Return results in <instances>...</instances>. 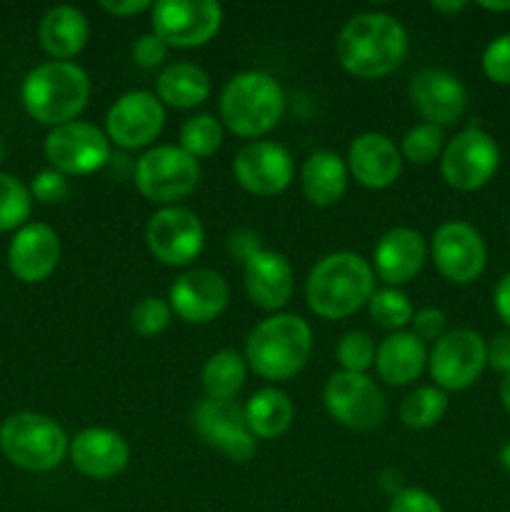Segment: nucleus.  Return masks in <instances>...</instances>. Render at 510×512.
<instances>
[{
  "label": "nucleus",
  "instance_id": "nucleus-1",
  "mask_svg": "<svg viewBox=\"0 0 510 512\" xmlns=\"http://www.w3.org/2000/svg\"><path fill=\"white\" fill-rule=\"evenodd\" d=\"M338 60L350 75L363 80L383 78L403 63L408 53V33L403 23L388 13H358L338 35Z\"/></svg>",
  "mask_w": 510,
  "mask_h": 512
},
{
  "label": "nucleus",
  "instance_id": "nucleus-2",
  "mask_svg": "<svg viewBox=\"0 0 510 512\" xmlns=\"http://www.w3.org/2000/svg\"><path fill=\"white\" fill-rule=\"evenodd\" d=\"M375 293L373 265L358 253H330L315 263L305 283L310 310L325 320H340L358 313Z\"/></svg>",
  "mask_w": 510,
  "mask_h": 512
},
{
  "label": "nucleus",
  "instance_id": "nucleus-3",
  "mask_svg": "<svg viewBox=\"0 0 510 512\" xmlns=\"http://www.w3.org/2000/svg\"><path fill=\"white\" fill-rule=\"evenodd\" d=\"M313 353V330L300 315L275 313L250 330L245 360L265 380H288L305 368Z\"/></svg>",
  "mask_w": 510,
  "mask_h": 512
},
{
  "label": "nucleus",
  "instance_id": "nucleus-4",
  "mask_svg": "<svg viewBox=\"0 0 510 512\" xmlns=\"http://www.w3.org/2000/svg\"><path fill=\"white\" fill-rule=\"evenodd\" d=\"M25 110L43 125L73 123L90 98V78L80 65L50 60L30 70L20 90Z\"/></svg>",
  "mask_w": 510,
  "mask_h": 512
},
{
  "label": "nucleus",
  "instance_id": "nucleus-5",
  "mask_svg": "<svg viewBox=\"0 0 510 512\" xmlns=\"http://www.w3.org/2000/svg\"><path fill=\"white\" fill-rule=\"evenodd\" d=\"M285 95L278 80L263 70H243L220 93V118L240 138H260L280 123Z\"/></svg>",
  "mask_w": 510,
  "mask_h": 512
},
{
  "label": "nucleus",
  "instance_id": "nucleus-6",
  "mask_svg": "<svg viewBox=\"0 0 510 512\" xmlns=\"http://www.w3.org/2000/svg\"><path fill=\"white\" fill-rule=\"evenodd\" d=\"M0 450L18 468L48 473L63 463L70 443L65 430L53 418L23 410L8 415L0 425Z\"/></svg>",
  "mask_w": 510,
  "mask_h": 512
},
{
  "label": "nucleus",
  "instance_id": "nucleus-7",
  "mask_svg": "<svg viewBox=\"0 0 510 512\" xmlns=\"http://www.w3.org/2000/svg\"><path fill=\"white\" fill-rule=\"evenodd\" d=\"M198 180V160L180 150V145H155L135 165V185L140 195L163 208L188 198Z\"/></svg>",
  "mask_w": 510,
  "mask_h": 512
},
{
  "label": "nucleus",
  "instance_id": "nucleus-8",
  "mask_svg": "<svg viewBox=\"0 0 510 512\" xmlns=\"http://www.w3.org/2000/svg\"><path fill=\"white\" fill-rule=\"evenodd\" d=\"M488 365V345L475 330L455 328L435 340L428 353L430 378L443 393H460L478 383Z\"/></svg>",
  "mask_w": 510,
  "mask_h": 512
},
{
  "label": "nucleus",
  "instance_id": "nucleus-9",
  "mask_svg": "<svg viewBox=\"0 0 510 512\" xmlns=\"http://www.w3.org/2000/svg\"><path fill=\"white\" fill-rule=\"evenodd\" d=\"M323 400L335 423L358 433L380 428L388 415L383 390L365 373H333L323 390Z\"/></svg>",
  "mask_w": 510,
  "mask_h": 512
},
{
  "label": "nucleus",
  "instance_id": "nucleus-10",
  "mask_svg": "<svg viewBox=\"0 0 510 512\" xmlns=\"http://www.w3.org/2000/svg\"><path fill=\"white\" fill-rule=\"evenodd\" d=\"M500 148L483 128H465L445 145L440 155V175L450 188L473 193L488 185L498 173Z\"/></svg>",
  "mask_w": 510,
  "mask_h": 512
},
{
  "label": "nucleus",
  "instance_id": "nucleus-11",
  "mask_svg": "<svg viewBox=\"0 0 510 512\" xmlns=\"http://www.w3.org/2000/svg\"><path fill=\"white\" fill-rule=\"evenodd\" d=\"M153 33L173 48H200L223 23V8L215 0H160L150 10Z\"/></svg>",
  "mask_w": 510,
  "mask_h": 512
},
{
  "label": "nucleus",
  "instance_id": "nucleus-12",
  "mask_svg": "<svg viewBox=\"0 0 510 512\" xmlns=\"http://www.w3.org/2000/svg\"><path fill=\"white\" fill-rule=\"evenodd\" d=\"M148 250L168 268H185L193 263L205 245V230L198 215L180 205H168L150 215L145 228Z\"/></svg>",
  "mask_w": 510,
  "mask_h": 512
},
{
  "label": "nucleus",
  "instance_id": "nucleus-13",
  "mask_svg": "<svg viewBox=\"0 0 510 512\" xmlns=\"http://www.w3.org/2000/svg\"><path fill=\"white\" fill-rule=\"evenodd\" d=\"M45 158L63 175H90L110 160V140L93 123L73 120L58 125L45 138Z\"/></svg>",
  "mask_w": 510,
  "mask_h": 512
},
{
  "label": "nucleus",
  "instance_id": "nucleus-14",
  "mask_svg": "<svg viewBox=\"0 0 510 512\" xmlns=\"http://www.w3.org/2000/svg\"><path fill=\"white\" fill-rule=\"evenodd\" d=\"M193 428L203 443L233 463H248L258 450L255 435L245 423V408L235 400H200L193 410Z\"/></svg>",
  "mask_w": 510,
  "mask_h": 512
},
{
  "label": "nucleus",
  "instance_id": "nucleus-15",
  "mask_svg": "<svg viewBox=\"0 0 510 512\" xmlns=\"http://www.w3.org/2000/svg\"><path fill=\"white\" fill-rule=\"evenodd\" d=\"M430 253L438 273L455 285L475 283L488 265L483 235L463 220H448L440 225L430 243Z\"/></svg>",
  "mask_w": 510,
  "mask_h": 512
},
{
  "label": "nucleus",
  "instance_id": "nucleus-16",
  "mask_svg": "<svg viewBox=\"0 0 510 512\" xmlns=\"http://www.w3.org/2000/svg\"><path fill=\"white\" fill-rule=\"evenodd\" d=\"M165 125V108L150 90H130L110 105L105 115V135L125 150L153 143Z\"/></svg>",
  "mask_w": 510,
  "mask_h": 512
},
{
  "label": "nucleus",
  "instance_id": "nucleus-17",
  "mask_svg": "<svg viewBox=\"0 0 510 512\" xmlns=\"http://www.w3.org/2000/svg\"><path fill=\"white\" fill-rule=\"evenodd\" d=\"M233 173L240 188L270 198L293 183V158L283 145L273 140H253L243 145L233 160Z\"/></svg>",
  "mask_w": 510,
  "mask_h": 512
},
{
  "label": "nucleus",
  "instance_id": "nucleus-18",
  "mask_svg": "<svg viewBox=\"0 0 510 512\" xmlns=\"http://www.w3.org/2000/svg\"><path fill=\"white\" fill-rule=\"evenodd\" d=\"M408 95L420 118L430 125L458 123L468 108V90L453 73L440 68H423L410 78Z\"/></svg>",
  "mask_w": 510,
  "mask_h": 512
},
{
  "label": "nucleus",
  "instance_id": "nucleus-19",
  "mask_svg": "<svg viewBox=\"0 0 510 512\" xmlns=\"http://www.w3.org/2000/svg\"><path fill=\"white\" fill-rule=\"evenodd\" d=\"M230 298L228 283L210 268H195L170 285V310L183 323L205 325L218 318Z\"/></svg>",
  "mask_w": 510,
  "mask_h": 512
},
{
  "label": "nucleus",
  "instance_id": "nucleus-20",
  "mask_svg": "<svg viewBox=\"0 0 510 512\" xmlns=\"http://www.w3.org/2000/svg\"><path fill=\"white\" fill-rule=\"evenodd\" d=\"M70 463L93 480H110L128 468L130 445L115 430L85 428L70 443Z\"/></svg>",
  "mask_w": 510,
  "mask_h": 512
},
{
  "label": "nucleus",
  "instance_id": "nucleus-21",
  "mask_svg": "<svg viewBox=\"0 0 510 512\" xmlns=\"http://www.w3.org/2000/svg\"><path fill=\"white\" fill-rule=\"evenodd\" d=\"M60 260V240L50 225L30 223L15 233L8 248V265L23 283H43Z\"/></svg>",
  "mask_w": 510,
  "mask_h": 512
},
{
  "label": "nucleus",
  "instance_id": "nucleus-22",
  "mask_svg": "<svg viewBox=\"0 0 510 512\" xmlns=\"http://www.w3.org/2000/svg\"><path fill=\"white\" fill-rule=\"evenodd\" d=\"M345 165L363 188L385 190L398 180L403 170V155L388 135L363 133L350 143Z\"/></svg>",
  "mask_w": 510,
  "mask_h": 512
},
{
  "label": "nucleus",
  "instance_id": "nucleus-23",
  "mask_svg": "<svg viewBox=\"0 0 510 512\" xmlns=\"http://www.w3.org/2000/svg\"><path fill=\"white\" fill-rule=\"evenodd\" d=\"M425 255L428 250H425V240L418 230L393 228L375 245L373 270L390 288H398V285L410 283L423 270Z\"/></svg>",
  "mask_w": 510,
  "mask_h": 512
},
{
  "label": "nucleus",
  "instance_id": "nucleus-24",
  "mask_svg": "<svg viewBox=\"0 0 510 512\" xmlns=\"http://www.w3.org/2000/svg\"><path fill=\"white\" fill-rule=\"evenodd\" d=\"M245 290L260 310H280L293 295V265L283 253L260 250L243 268Z\"/></svg>",
  "mask_w": 510,
  "mask_h": 512
},
{
  "label": "nucleus",
  "instance_id": "nucleus-25",
  "mask_svg": "<svg viewBox=\"0 0 510 512\" xmlns=\"http://www.w3.org/2000/svg\"><path fill=\"white\" fill-rule=\"evenodd\" d=\"M425 365H428L425 343L405 330L390 333L375 350V370H378L380 380L395 385V388H403V385L418 380Z\"/></svg>",
  "mask_w": 510,
  "mask_h": 512
},
{
  "label": "nucleus",
  "instance_id": "nucleus-26",
  "mask_svg": "<svg viewBox=\"0 0 510 512\" xmlns=\"http://www.w3.org/2000/svg\"><path fill=\"white\" fill-rule=\"evenodd\" d=\"M348 165L333 150H318L300 168V188L315 208L340 203L348 190Z\"/></svg>",
  "mask_w": 510,
  "mask_h": 512
},
{
  "label": "nucleus",
  "instance_id": "nucleus-27",
  "mask_svg": "<svg viewBox=\"0 0 510 512\" xmlns=\"http://www.w3.org/2000/svg\"><path fill=\"white\" fill-rule=\"evenodd\" d=\"M38 38L45 53L55 60L75 58L90 38L88 18L73 5H55L40 20Z\"/></svg>",
  "mask_w": 510,
  "mask_h": 512
},
{
  "label": "nucleus",
  "instance_id": "nucleus-28",
  "mask_svg": "<svg viewBox=\"0 0 510 512\" xmlns=\"http://www.w3.org/2000/svg\"><path fill=\"white\" fill-rule=\"evenodd\" d=\"M210 75L195 63H173L155 80V95L163 105L190 110L205 103L210 95Z\"/></svg>",
  "mask_w": 510,
  "mask_h": 512
},
{
  "label": "nucleus",
  "instance_id": "nucleus-29",
  "mask_svg": "<svg viewBox=\"0 0 510 512\" xmlns=\"http://www.w3.org/2000/svg\"><path fill=\"white\" fill-rule=\"evenodd\" d=\"M295 408L288 395L278 388H263L250 395L245 405V423L260 440H275L293 425Z\"/></svg>",
  "mask_w": 510,
  "mask_h": 512
},
{
  "label": "nucleus",
  "instance_id": "nucleus-30",
  "mask_svg": "<svg viewBox=\"0 0 510 512\" xmlns=\"http://www.w3.org/2000/svg\"><path fill=\"white\" fill-rule=\"evenodd\" d=\"M245 383V358L238 350H218L203 368V390L210 400H233Z\"/></svg>",
  "mask_w": 510,
  "mask_h": 512
},
{
  "label": "nucleus",
  "instance_id": "nucleus-31",
  "mask_svg": "<svg viewBox=\"0 0 510 512\" xmlns=\"http://www.w3.org/2000/svg\"><path fill=\"white\" fill-rule=\"evenodd\" d=\"M445 410H448V395L435 385H420L400 400L398 415L405 428L428 430L443 420Z\"/></svg>",
  "mask_w": 510,
  "mask_h": 512
},
{
  "label": "nucleus",
  "instance_id": "nucleus-32",
  "mask_svg": "<svg viewBox=\"0 0 510 512\" xmlns=\"http://www.w3.org/2000/svg\"><path fill=\"white\" fill-rule=\"evenodd\" d=\"M370 318L385 330H393L400 333L405 325H410L413 320V303H410L408 295L398 288H380L375 290L373 298L368 300Z\"/></svg>",
  "mask_w": 510,
  "mask_h": 512
},
{
  "label": "nucleus",
  "instance_id": "nucleus-33",
  "mask_svg": "<svg viewBox=\"0 0 510 512\" xmlns=\"http://www.w3.org/2000/svg\"><path fill=\"white\" fill-rule=\"evenodd\" d=\"M220 145H223V125L213 115H195L180 128V150H185L190 158H208Z\"/></svg>",
  "mask_w": 510,
  "mask_h": 512
},
{
  "label": "nucleus",
  "instance_id": "nucleus-34",
  "mask_svg": "<svg viewBox=\"0 0 510 512\" xmlns=\"http://www.w3.org/2000/svg\"><path fill=\"white\" fill-rule=\"evenodd\" d=\"M33 195L15 175L0 173V233L15 230L28 220Z\"/></svg>",
  "mask_w": 510,
  "mask_h": 512
},
{
  "label": "nucleus",
  "instance_id": "nucleus-35",
  "mask_svg": "<svg viewBox=\"0 0 510 512\" xmlns=\"http://www.w3.org/2000/svg\"><path fill=\"white\" fill-rule=\"evenodd\" d=\"M443 150H445L443 128L430 123H420L415 125V128H410L408 133H405L403 145H400V155L415 165L433 163L438 155H443Z\"/></svg>",
  "mask_w": 510,
  "mask_h": 512
},
{
  "label": "nucleus",
  "instance_id": "nucleus-36",
  "mask_svg": "<svg viewBox=\"0 0 510 512\" xmlns=\"http://www.w3.org/2000/svg\"><path fill=\"white\" fill-rule=\"evenodd\" d=\"M375 343L368 333L363 330H350L340 338L338 348H335V358H338L340 370L345 373H365L370 365H375Z\"/></svg>",
  "mask_w": 510,
  "mask_h": 512
},
{
  "label": "nucleus",
  "instance_id": "nucleus-37",
  "mask_svg": "<svg viewBox=\"0 0 510 512\" xmlns=\"http://www.w3.org/2000/svg\"><path fill=\"white\" fill-rule=\"evenodd\" d=\"M173 320V310H170V303L160 298H143L140 303L133 305L130 310V328L135 330L143 338H153V335H160Z\"/></svg>",
  "mask_w": 510,
  "mask_h": 512
},
{
  "label": "nucleus",
  "instance_id": "nucleus-38",
  "mask_svg": "<svg viewBox=\"0 0 510 512\" xmlns=\"http://www.w3.org/2000/svg\"><path fill=\"white\" fill-rule=\"evenodd\" d=\"M480 63H483V73L488 75V80L498 85H510V33L490 40Z\"/></svg>",
  "mask_w": 510,
  "mask_h": 512
},
{
  "label": "nucleus",
  "instance_id": "nucleus-39",
  "mask_svg": "<svg viewBox=\"0 0 510 512\" xmlns=\"http://www.w3.org/2000/svg\"><path fill=\"white\" fill-rule=\"evenodd\" d=\"M70 193L68 178L58 170H40L38 175L33 178V185H30V195L40 203H63Z\"/></svg>",
  "mask_w": 510,
  "mask_h": 512
},
{
  "label": "nucleus",
  "instance_id": "nucleus-40",
  "mask_svg": "<svg viewBox=\"0 0 510 512\" xmlns=\"http://www.w3.org/2000/svg\"><path fill=\"white\" fill-rule=\"evenodd\" d=\"M388 512H443V505L435 495L423 488H403L390 500Z\"/></svg>",
  "mask_w": 510,
  "mask_h": 512
},
{
  "label": "nucleus",
  "instance_id": "nucleus-41",
  "mask_svg": "<svg viewBox=\"0 0 510 512\" xmlns=\"http://www.w3.org/2000/svg\"><path fill=\"white\" fill-rule=\"evenodd\" d=\"M410 325H413L415 338H420L423 343L425 340H433L435 343V340H440L448 333V330H445L448 318H445V313L440 308H420L418 313H413Z\"/></svg>",
  "mask_w": 510,
  "mask_h": 512
},
{
  "label": "nucleus",
  "instance_id": "nucleus-42",
  "mask_svg": "<svg viewBox=\"0 0 510 512\" xmlns=\"http://www.w3.org/2000/svg\"><path fill=\"white\" fill-rule=\"evenodd\" d=\"M168 55V45L158 38L155 33L140 35L133 43V60L140 68H158Z\"/></svg>",
  "mask_w": 510,
  "mask_h": 512
},
{
  "label": "nucleus",
  "instance_id": "nucleus-43",
  "mask_svg": "<svg viewBox=\"0 0 510 512\" xmlns=\"http://www.w3.org/2000/svg\"><path fill=\"white\" fill-rule=\"evenodd\" d=\"M260 238L258 233L248 228H235L233 233L228 235V253L233 255L235 260H243V265L253 258L255 253H260Z\"/></svg>",
  "mask_w": 510,
  "mask_h": 512
},
{
  "label": "nucleus",
  "instance_id": "nucleus-44",
  "mask_svg": "<svg viewBox=\"0 0 510 512\" xmlns=\"http://www.w3.org/2000/svg\"><path fill=\"white\" fill-rule=\"evenodd\" d=\"M488 345V365L498 373L510 375V330L490 338Z\"/></svg>",
  "mask_w": 510,
  "mask_h": 512
},
{
  "label": "nucleus",
  "instance_id": "nucleus-45",
  "mask_svg": "<svg viewBox=\"0 0 510 512\" xmlns=\"http://www.w3.org/2000/svg\"><path fill=\"white\" fill-rule=\"evenodd\" d=\"M100 8L105 13L115 15V18H130V15H140L145 10H153V3L150 0H120V3H110V0H103Z\"/></svg>",
  "mask_w": 510,
  "mask_h": 512
},
{
  "label": "nucleus",
  "instance_id": "nucleus-46",
  "mask_svg": "<svg viewBox=\"0 0 510 512\" xmlns=\"http://www.w3.org/2000/svg\"><path fill=\"white\" fill-rule=\"evenodd\" d=\"M493 305H495V313H498V318L503 320L505 328L510 330V273H505L503 278L498 280V285H495Z\"/></svg>",
  "mask_w": 510,
  "mask_h": 512
},
{
  "label": "nucleus",
  "instance_id": "nucleus-47",
  "mask_svg": "<svg viewBox=\"0 0 510 512\" xmlns=\"http://www.w3.org/2000/svg\"><path fill=\"white\" fill-rule=\"evenodd\" d=\"M380 488H383L385 493H390L395 498V495L403 490V475H400L398 470H393V468L383 470V473H380Z\"/></svg>",
  "mask_w": 510,
  "mask_h": 512
},
{
  "label": "nucleus",
  "instance_id": "nucleus-48",
  "mask_svg": "<svg viewBox=\"0 0 510 512\" xmlns=\"http://www.w3.org/2000/svg\"><path fill=\"white\" fill-rule=\"evenodd\" d=\"M465 5H468V3H463V0H458V3H455V0H450V3H440V0H435L430 8H433L435 13L453 15V13H460V10H465Z\"/></svg>",
  "mask_w": 510,
  "mask_h": 512
},
{
  "label": "nucleus",
  "instance_id": "nucleus-49",
  "mask_svg": "<svg viewBox=\"0 0 510 512\" xmlns=\"http://www.w3.org/2000/svg\"><path fill=\"white\" fill-rule=\"evenodd\" d=\"M498 463H500V468H503L505 473L510 475V440H508V443L500 445V450H498Z\"/></svg>",
  "mask_w": 510,
  "mask_h": 512
},
{
  "label": "nucleus",
  "instance_id": "nucleus-50",
  "mask_svg": "<svg viewBox=\"0 0 510 512\" xmlns=\"http://www.w3.org/2000/svg\"><path fill=\"white\" fill-rule=\"evenodd\" d=\"M500 403L510 413V375H505L503 383H500Z\"/></svg>",
  "mask_w": 510,
  "mask_h": 512
},
{
  "label": "nucleus",
  "instance_id": "nucleus-51",
  "mask_svg": "<svg viewBox=\"0 0 510 512\" xmlns=\"http://www.w3.org/2000/svg\"><path fill=\"white\" fill-rule=\"evenodd\" d=\"M480 8H483V10H493V13H508V10H510V0H505V3H488V0H483V3H480Z\"/></svg>",
  "mask_w": 510,
  "mask_h": 512
},
{
  "label": "nucleus",
  "instance_id": "nucleus-52",
  "mask_svg": "<svg viewBox=\"0 0 510 512\" xmlns=\"http://www.w3.org/2000/svg\"><path fill=\"white\" fill-rule=\"evenodd\" d=\"M3 153H5V150H3V143H0V160H3Z\"/></svg>",
  "mask_w": 510,
  "mask_h": 512
}]
</instances>
